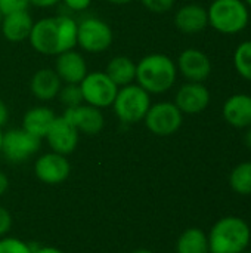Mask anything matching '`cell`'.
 <instances>
[{
  "label": "cell",
  "instance_id": "d590c367",
  "mask_svg": "<svg viewBox=\"0 0 251 253\" xmlns=\"http://www.w3.org/2000/svg\"><path fill=\"white\" fill-rule=\"evenodd\" d=\"M108 3H112V4H118V6H123V4H129L132 3L133 0H107Z\"/></svg>",
  "mask_w": 251,
  "mask_h": 253
},
{
  "label": "cell",
  "instance_id": "f35d334b",
  "mask_svg": "<svg viewBox=\"0 0 251 253\" xmlns=\"http://www.w3.org/2000/svg\"><path fill=\"white\" fill-rule=\"evenodd\" d=\"M243 1H244L249 7H251V0H243Z\"/></svg>",
  "mask_w": 251,
  "mask_h": 253
},
{
  "label": "cell",
  "instance_id": "ba28073f",
  "mask_svg": "<svg viewBox=\"0 0 251 253\" xmlns=\"http://www.w3.org/2000/svg\"><path fill=\"white\" fill-rule=\"evenodd\" d=\"M143 122L151 133L157 136H170L180 129L183 114L175 102L160 101L151 104Z\"/></svg>",
  "mask_w": 251,
  "mask_h": 253
},
{
  "label": "cell",
  "instance_id": "cb8c5ba5",
  "mask_svg": "<svg viewBox=\"0 0 251 253\" xmlns=\"http://www.w3.org/2000/svg\"><path fill=\"white\" fill-rule=\"evenodd\" d=\"M234 67L247 82H251V40L241 42L234 52Z\"/></svg>",
  "mask_w": 251,
  "mask_h": 253
},
{
  "label": "cell",
  "instance_id": "e0dca14e",
  "mask_svg": "<svg viewBox=\"0 0 251 253\" xmlns=\"http://www.w3.org/2000/svg\"><path fill=\"white\" fill-rule=\"evenodd\" d=\"M175 25L183 34L201 33L209 25L207 9L197 3H188L175 13Z\"/></svg>",
  "mask_w": 251,
  "mask_h": 253
},
{
  "label": "cell",
  "instance_id": "8fae6325",
  "mask_svg": "<svg viewBox=\"0 0 251 253\" xmlns=\"http://www.w3.org/2000/svg\"><path fill=\"white\" fill-rule=\"evenodd\" d=\"M210 101L212 95L204 83L188 82L178 89L173 102L182 114H200L210 105Z\"/></svg>",
  "mask_w": 251,
  "mask_h": 253
},
{
  "label": "cell",
  "instance_id": "52a82bcc",
  "mask_svg": "<svg viewBox=\"0 0 251 253\" xmlns=\"http://www.w3.org/2000/svg\"><path fill=\"white\" fill-rule=\"evenodd\" d=\"M83 102L99 110L112 105L118 86L107 76L105 71H90L80 82Z\"/></svg>",
  "mask_w": 251,
  "mask_h": 253
},
{
  "label": "cell",
  "instance_id": "d4e9b609",
  "mask_svg": "<svg viewBox=\"0 0 251 253\" xmlns=\"http://www.w3.org/2000/svg\"><path fill=\"white\" fill-rule=\"evenodd\" d=\"M58 99L61 101L62 105H65V108H71V107L84 104L80 84H62Z\"/></svg>",
  "mask_w": 251,
  "mask_h": 253
},
{
  "label": "cell",
  "instance_id": "9a60e30c",
  "mask_svg": "<svg viewBox=\"0 0 251 253\" xmlns=\"http://www.w3.org/2000/svg\"><path fill=\"white\" fill-rule=\"evenodd\" d=\"M55 58L56 59L53 70L56 71L64 84H80V82L89 73L84 56L75 49L65 50L56 55Z\"/></svg>",
  "mask_w": 251,
  "mask_h": 253
},
{
  "label": "cell",
  "instance_id": "4316f807",
  "mask_svg": "<svg viewBox=\"0 0 251 253\" xmlns=\"http://www.w3.org/2000/svg\"><path fill=\"white\" fill-rule=\"evenodd\" d=\"M141 3L152 13H166L173 9L176 0H141Z\"/></svg>",
  "mask_w": 251,
  "mask_h": 253
},
{
  "label": "cell",
  "instance_id": "277c9868",
  "mask_svg": "<svg viewBox=\"0 0 251 253\" xmlns=\"http://www.w3.org/2000/svg\"><path fill=\"white\" fill-rule=\"evenodd\" d=\"M209 25L220 34H238L250 22L249 6L243 0H213L207 9Z\"/></svg>",
  "mask_w": 251,
  "mask_h": 253
},
{
  "label": "cell",
  "instance_id": "ac0fdd59",
  "mask_svg": "<svg viewBox=\"0 0 251 253\" xmlns=\"http://www.w3.org/2000/svg\"><path fill=\"white\" fill-rule=\"evenodd\" d=\"M33 25H34V19L28 13V10H19V12L3 15L0 31L7 42L21 43L28 40Z\"/></svg>",
  "mask_w": 251,
  "mask_h": 253
},
{
  "label": "cell",
  "instance_id": "f546056e",
  "mask_svg": "<svg viewBox=\"0 0 251 253\" xmlns=\"http://www.w3.org/2000/svg\"><path fill=\"white\" fill-rule=\"evenodd\" d=\"M12 227V216L7 209L0 206V237L6 236Z\"/></svg>",
  "mask_w": 251,
  "mask_h": 253
},
{
  "label": "cell",
  "instance_id": "8d00e7d4",
  "mask_svg": "<svg viewBox=\"0 0 251 253\" xmlns=\"http://www.w3.org/2000/svg\"><path fill=\"white\" fill-rule=\"evenodd\" d=\"M133 253H154V252H151V251H146V249H139V251H135Z\"/></svg>",
  "mask_w": 251,
  "mask_h": 253
},
{
  "label": "cell",
  "instance_id": "ab89813d",
  "mask_svg": "<svg viewBox=\"0 0 251 253\" xmlns=\"http://www.w3.org/2000/svg\"><path fill=\"white\" fill-rule=\"evenodd\" d=\"M1 19H3V13L0 12V25H1Z\"/></svg>",
  "mask_w": 251,
  "mask_h": 253
},
{
  "label": "cell",
  "instance_id": "44dd1931",
  "mask_svg": "<svg viewBox=\"0 0 251 253\" xmlns=\"http://www.w3.org/2000/svg\"><path fill=\"white\" fill-rule=\"evenodd\" d=\"M105 73L118 87H123V86L135 83V80H136V62H133L126 55H118V56H114L107 64Z\"/></svg>",
  "mask_w": 251,
  "mask_h": 253
},
{
  "label": "cell",
  "instance_id": "f1b7e54d",
  "mask_svg": "<svg viewBox=\"0 0 251 253\" xmlns=\"http://www.w3.org/2000/svg\"><path fill=\"white\" fill-rule=\"evenodd\" d=\"M65 6V9L71 12H84L90 7L92 0H61Z\"/></svg>",
  "mask_w": 251,
  "mask_h": 253
},
{
  "label": "cell",
  "instance_id": "3957f363",
  "mask_svg": "<svg viewBox=\"0 0 251 253\" xmlns=\"http://www.w3.org/2000/svg\"><path fill=\"white\" fill-rule=\"evenodd\" d=\"M210 253H243L247 251L251 240L249 224L238 216H225L210 230Z\"/></svg>",
  "mask_w": 251,
  "mask_h": 253
},
{
  "label": "cell",
  "instance_id": "836d02e7",
  "mask_svg": "<svg viewBox=\"0 0 251 253\" xmlns=\"http://www.w3.org/2000/svg\"><path fill=\"white\" fill-rule=\"evenodd\" d=\"M7 187H9V179H7V176L0 170V196H3V194L6 193Z\"/></svg>",
  "mask_w": 251,
  "mask_h": 253
},
{
  "label": "cell",
  "instance_id": "83f0119b",
  "mask_svg": "<svg viewBox=\"0 0 251 253\" xmlns=\"http://www.w3.org/2000/svg\"><path fill=\"white\" fill-rule=\"evenodd\" d=\"M28 0H0V12L3 15L27 10L28 9Z\"/></svg>",
  "mask_w": 251,
  "mask_h": 253
},
{
  "label": "cell",
  "instance_id": "30bf717a",
  "mask_svg": "<svg viewBox=\"0 0 251 253\" xmlns=\"http://www.w3.org/2000/svg\"><path fill=\"white\" fill-rule=\"evenodd\" d=\"M178 73L188 82L203 83L212 74V61L209 55L200 49L188 47L180 52L178 62Z\"/></svg>",
  "mask_w": 251,
  "mask_h": 253
},
{
  "label": "cell",
  "instance_id": "1f68e13d",
  "mask_svg": "<svg viewBox=\"0 0 251 253\" xmlns=\"http://www.w3.org/2000/svg\"><path fill=\"white\" fill-rule=\"evenodd\" d=\"M7 120H9V108L6 102L0 98V129L7 123Z\"/></svg>",
  "mask_w": 251,
  "mask_h": 253
},
{
  "label": "cell",
  "instance_id": "4fadbf2b",
  "mask_svg": "<svg viewBox=\"0 0 251 253\" xmlns=\"http://www.w3.org/2000/svg\"><path fill=\"white\" fill-rule=\"evenodd\" d=\"M78 130L65 117L56 116L44 138L53 153L68 156L75 151L78 145Z\"/></svg>",
  "mask_w": 251,
  "mask_h": 253
},
{
  "label": "cell",
  "instance_id": "d6986e66",
  "mask_svg": "<svg viewBox=\"0 0 251 253\" xmlns=\"http://www.w3.org/2000/svg\"><path fill=\"white\" fill-rule=\"evenodd\" d=\"M62 84L64 83L53 68H40L30 80V90L36 99L47 102L58 98Z\"/></svg>",
  "mask_w": 251,
  "mask_h": 253
},
{
  "label": "cell",
  "instance_id": "d6a6232c",
  "mask_svg": "<svg viewBox=\"0 0 251 253\" xmlns=\"http://www.w3.org/2000/svg\"><path fill=\"white\" fill-rule=\"evenodd\" d=\"M33 253H64L62 251L56 249V248H50V246H34L31 245Z\"/></svg>",
  "mask_w": 251,
  "mask_h": 253
},
{
  "label": "cell",
  "instance_id": "2e32d148",
  "mask_svg": "<svg viewBox=\"0 0 251 253\" xmlns=\"http://www.w3.org/2000/svg\"><path fill=\"white\" fill-rule=\"evenodd\" d=\"M223 119L228 125L237 129H247L251 126V95H231L222 108Z\"/></svg>",
  "mask_w": 251,
  "mask_h": 253
},
{
  "label": "cell",
  "instance_id": "5b68a950",
  "mask_svg": "<svg viewBox=\"0 0 251 253\" xmlns=\"http://www.w3.org/2000/svg\"><path fill=\"white\" fill-rule=\"evenodd\" d=\"M151 95L138 83L118 87L112 110L115 117L124 125H135L145 119L151 107Z\"/></svg>",
  "mask_w": 251,
  "mask_h": 253
},
{
  "label": "cell",
  "instance_id": "60d3db41",
  "mask_svg": "<svg viewBox=\"0 0 251 253\" xmlns=\"http://www.w3.org/2000/svg\"><path fill=\"white\" fill-rule=\"evenodd\" d=\"M243 253H251V252H247V251H246V252H243Z\"/></svg>",
  "mask_w": 251,
  "mask_h": 253
},
{
  "label": "cell",
  "instance_id": "484cf974",
  "mask_svg": "<svg viewBox=\"0 0 251 253\" xmlns=\"http://www.w3.org/2000/svg\"><path fill=\"white\" fill-rule=\"evenodd\" d=\"M0 253H33L31 243H27L16 237L0 239Z\"/></svg>",
  "mask_w": 251,
  "mask_h": 253
},
{
  "label": "cell",
  "instance_id": "603a6c76",
  "mask_svg": "<svg viewBox=\"0 0 251 253\" xmlns=\"http://www.w3.org/2000/svg\"><path fill=\"white\" fill-rule=\"evenodd\" d=\"M229 185L237 194L251 196V162H243L232 169Z\"/></svg>",
  "mask_w": 251,
  "mask_h": 253
},
{
  "label": "cell",
  "instance_id": "7c38bea8",
  "mask_svg": "<svg viewBox=\"0 0 251 253\" xmlns=\"http://www.w3.org/2000/svg\"><path fill=\"white\" fill-rule=\"evenodd\" d=\"M36 176L49 185H56L64 182L71 173V165L67 156L58 153H46L36 160L34 165Z\"/></svg>",
  "mask_w": 251,
  "mask_h": 253
},
{
  "label": "cell",
  "instance_id": "6da1fadb",
  "mask_svg": "<svg viewBox=\"0 0 251 253\" xmlns=\"http://www.w3.org/2000/svg\"><path fill=\"white\" fill-rule=\"evenodd\" d=\"M31 47L46 56H56L77 46V21L70 12L34 21L28 37Z\"/></svg>",
  "mask_w": 251,
  "mask_h": 253
},
{
  "label": "cell",
  "instance_id": "e575fe53",
  "mask_svg": "<svg viewBox=\"0 0 251 253\" xmlns=\"http://www.w3.org/2000/svg\"><path fill=\"white\" fill-rule=\"evenodd\" d=\"M244 144H246V147H247L249 150H251V126L246 129V135H244Z\"/></svg>",
  "mask_w": 251,
  "mask_h": 253
},
{
  "label": "cell",
  "instance_id": "7402d4cb",
  "mask_svg": "<svg viewBox=\"0 0 251 253\" xmlns=\"http://www.w3.org/2000/svg\"><path fill=\"white\" fill-rule=\"evenodd\" d=\"M176 253H210L207 234L201 228L185 230L178 239Z\"/></svg>",
  "mask_w": 251,
  "mask_h": 253
},
{
  "label": "cell",
  "instance_id": "ffe728a7",
  "mask_svg": "<svg viewBox=\"0 0 251 253\" xmlns=\"http://www.w3.org/2000/svg\"><path fill=\"white\" fill-rule=\"evenodd\" d=\"M55 119H56V114L52 108L44 107V105H37L25 111L22 117V129L37 136L38 139H43L46 133L49 132Z\"/></svg>",
  "mask_w": 251,
  "mask_h": 253
},
{
  "label": "cell",
  "instance_id": "8992f818",
  "mask_svg": "<svg viewBox=\"0 0 251 253\" xmlns=\"http://www.w3.org/2000/svg\"><path fill=\"white\" fill-rule=\"evenodd\" d=\"M114 34L109 24L98 16L77 21V46L89 53H102L112 44Z\"/></svg>",
  "mask_w": 251,
  "mask_h": 253
},
{
  "label": "cell",
  "instance_id": "5bb4252c",
  "mask_svg": "<svg viewBox=\"0 0 251 253\" xmlns=\"http://www.w3.org/2000/svg\"><path fill=\"white\" fill-rule=\"evenodd\" d=\"M62 117H65L78 130V133L84 135H96L105 126L102 110L87 104L65 108Z\"/></svg>",
  "mask_w": 251,
  "mask_h": 253
},
{
  "label": "cell",
  "instance_id": "74e56055",
  "mask_svg": "<svg viewBox=\"0 0 251 253\" xmlns=\"http://www.w3.org/2000/svg\"><path fill=\"white\" fill-rule=\"evenodd\" d=\"M1 141H3V132L0 129V154H1Z\"/></svg>",
  "mask_w": 251,
  "mask_h": 253
},
{
  "label": "cell",
  "instance_id": "4dcf8cb0",
  "mask_svg": "<svg viewBox=\"0 0 251 253\" xmlns=\"http://www.w3.org/2000/svg\"><path fill=\"white\" fill-rule=\"evenodd\" d=\"M58 3H61V0H28L30 6L34 7H40V9H47V7H53Z\"/></svg>",
  "mask_w": 251,
  "mask_h": 253
},
{
  "label": "cell",
  "instance_id": "9c48e42d",
  "mask_svg": "<svg viewBox=\"0 0 251 253\" xmlns=\"http://www.w3.org/2000/svg\"><path fill=\"white\" fill-rule=\"evenodd\" d=\"M41 145V139L28 133L22 127L10 129L3 133L1 154L9 163L19 165L31 159Z\"/></svg>",
  "mask_w": 251,
  "mask_h": 253
},
{
  "label": "cell",
  "instance_id": "7a4b0ae2",
  "mask_svg": "<svg viewBox=\"0 0 251 253\" xmlns=\"http://www.w3.org/2000/svg\"><path fill=\"white\" fill-rule=\"evenodd\" d=\"M176 62L166 53L145 55L136 64V80L149 95H161L169 92L178 79Z\"/></svg>",
  "mask_w": 251,
  "mask_h": 253
}]
</instances>
